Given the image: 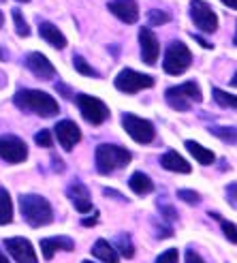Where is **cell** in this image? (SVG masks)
I'll return each instance as SVG.
<instances>
[{
    "instance_id": "cell-13",
    "label": "cell",
    "mask_w": 237,
    "mask_h": 263,
    "mask_svg": "<svg viewBox=\"0 0 237 263\" xmlns=\"http://www.w3.org/2000/svg\"><path fill=\"white\" fill-rule=\"evenodd\" d=\"M26 67H28V71L34 77H38V80H54V75H56L54 64H51L47 60V56H43L41 51H32V54L26 56Z\"/></svg>"
},
{
    "instance_id": "cell-1",
    "label": "cell",
    "mask_w": 237,
    "mask_h": 263,
    "mask_svg": "<svg viewBox=\"0 0 237 263\" xmlns=\"http://www.w3.org/2000/svg\"><path fill=\"white\" fill-rule=\"evenodd\" d=\"M15 107L26 111V114H34V116H43V118H51L60 111L58 101L41 90H32V88H24L19 90L15 97H13Z\"/></svg>"
},
{
    "instance_id": "cell-42",
    "label": "cell",
    "mask_w": 237,
    "mask_h": 263,
    "mask_svg": "<svg viewBox=\"0 0 237 263\" xmlns=\"http://www.w3.org/2000/svg\"><path fill=\"white\" fill-rule=\"evenodd\" d=\"M0 263H11V261L7 259V255H5L3 251H0Z\"/></svg>"
},
{
    "instance_id": "cell-23",
    "label": "cell",
    "mask_w": 237,
    "mask_h": 263,
    "mask_svg": "<svg viewBox=\"0 0 237 263\" xmlns=\"http://www.w3.org/2000/svg\"><path fill=\"white\" fill-rule=\"evenodd\" d=\"M13 220V201L9 197V191L0 186V225H9Z\"/></svg>"
},
{
    "instance_id": "cell-27",
    "label": "cell",
    "mask_w": 237,
    "mask_h": 263,
    "mask_svg": "<svg viewBox=\"0 0 237 263\" xmlns=\"http://www.w3.org/2000/svg\"><path fill=\"white\" fill-rule=\"evenodd\" d=\"M73 64H75L77 73H82V75H86V77H101V73H96L94 69H92L90 64L86 62L84 56H75V58H73Z\"/></svg>"
},
{
    "instance_id": "cell-10",
    "label": "cell",
    "mask_w": 237,
    "mask_h": 263,
    "mask_svg": "<svg viewBox=\"0 0 237 263\" xmlns=\"http://www.w3.org/2000/svg\"><path fill=\"white\" fill-rule=\"evenodd\" d=\"M190 17L194 22V26L203 32H216L218 28V17L216 13L212 11V7H209L205 0H192L190 3Z\"/></svg>"
},
{
    "instance_id": "cell-46",
    "label": "cell",
    "mask_w": 237,
    "mask_h": 263,
    "mask_svg": "<svg viewBox=\"0 0 237 263\" xmlns=\"http://www.w3.org/2000/svg\"><path fill=\"white\" fill-rule=\"evenodd\" d=\"M82 263H92V261H82Z\"/></svg>"
},
{
    "instance_id": "cell-24",
    "label": "cell",
    "mask_w": 237,
    "mask_h": 263,
    "mask_svg": "<svg viewBox=\"0 0 237 263\" xmlns=\"http://www.w3.org/2000/svg\"><path fill=\"white\" fill-rule=\"evenodd\" d=\"M115 251L120 253L122 257H126V259H133L135 257V246H133V240H130V235H126V233H120L115 238Z\"/></svg>"
},
{
    "instance_id": "cell-12",
    "label": "cell",
    "mask_w": 237,
    "mask_h": 263,
    "mask_svg": "<svg viewBox=\"0 0 237 263\" xmlns=\"http://www.w3.org/2000/svg\"><path fill=\"white\" fill-rule=\"evenodd\" d=\"M54 133H56V139H58V143L60 146L67 150V152H71L79 141H82V130H79V126L73 122V120H62V122H58L56 124V128H54Z\"/></svg>"
},
{
    "instance_id": "cell-11",
    "label": "cell",
    "mask_w": 237,
    "mask_h": 263,
    "mask_svg": "<svg viewBox=\"0 0 237 263\" xmlns=\"http://www.w3.org/2000/svg\"><path fill=\"white\" fill-rule=\"evenodd\" d=\"M5 248L17 263H38L34 246L26 238H9V240H5Z\"/></svg>"
},
{
    "instance_id": "cell-32",
    "label": "cell",
    "mask_w": 237,
    "mask_h": 263,
    "mask_svg": "<svg viewBox=\"0 0 237 263\" xmlns=\"http://www.w3.org/2000/svg\"><path fill=\"white\" fill-rule=\"evenodd\" d=\"M34 141H36V146H41V148H51V143H54V139H51V133L49 130H38V133L34 135Z\"/></svg>"
},
{
    "instance_id": "cell-25",
    "label": "cell",
    "mask_w": 237,
    "mask_h": 263,
    "mask_svg": "<svg viewBox=\"0 0 237 263\" xmlns=\"http://www.w3.org/2000/svg\"><path fill=\"white\" fill-rule=\"evenodd\" d=\"M212 95H214V101L220 105V107H227V109H235V107H237V99H235V95H229V92L220 90V88H214V90H212Z\"/></svg>"
},
{
    "instance_id": "cell-19",
    "label": "cell",
    "mask_w": 237,
    "mask_h": 263,
    "mask_svg": "<svg viewBox=\"0 0 237 263\" xmlns=\"http://www.w3.org/2000/svg\"><path fill=\"white\" fill-rule=\"evenodd\" d=\"M38 34H41V39H45L51 47H56V49L67 47V39H64V34L51 22H41L38 24Z\"/></svg>"
},
{
    "instance_id": "cell-26",
    "label": "cell",
    "mask_w": 237,
    "mask_h": 263,
    "mask_svg": "<svg viewBox=\"0 0 237 263\" xmlns=\"http://www.w3.org/2000/svg\"><path fill=\"white\" fill-rule=\"evenodd\" d=\"M11 15H13V24H15V32H17L19 36H28V34H30V26L26 24L22 11H19V9H13Z\"/></svg>"
},
{
    "instance_id": "cell-30",
    "label": "cell",
    "mask_w": 237,
    "mask_h": 263,
    "mask_svg": "<svg viewBox=\"0 0 237 263\" xmlns=\"http://www.w3.org/2000/svg\"><path fill=\"white\" fill-rule=\"evenodd\" d=\"M177 199H182L184 203H188V205H196V203L201 201V197H199V193H194V191L180 189L177 191Z\"/></svg>"
},
{
    "instance_id": "cell-7",
    "label": "cell",
    "mask_w": 237,
    "mask_h": 263,
    "mask_svg": "<svg viewBox=\"0 0 237 263\" xmlns=\"http://www.w3.org/2000/svg\"><path fill=\"white\" fill-rule=\"evenodd\" d=\"M122 126L137 143H152L154 137H156L154 124L150 120H146V118L135 116V114H124L122 116Z\"/></svg>"
},
{
    "instance_id": "cell-35",
    "label": "cell",
    "mask_w": 237,
    "mask_h": 263,
    "mask_svg": "<svg viewBox=\"0 0 237 263\" xmlns=\"http://www.w3.org/2000/svg\"><path fill=\"white\" fill-rule=\"evenodd\" d=\"M184 261H186V263H207L196 251H186V255H184Z\"/></svg>"
},
{
    "instance_id": "cell-38",
    "label": "cell",
    "mask_w": 237,
    "mask_h": 263,
    "mask_svg": "<svg viewBox=\"0 0 237 263\" xmlns=\"http://www.w3.org/2000/svg\"><path fill=\"white\" fill-rule=\"evenodd\" d=\"M235 189H237V186H235V182H231V186L227 189V193H229V201H231V208H235V205H237V203H235Z\"/></svg>"
},
{
    "instance_id": "cell-34",
    "label": "cell",
    "mask_w": 237,
    "mask_h": 263,
    "mask_svg": "<svg viewBox=\"0 0 237 263\" xmlns=\"http://www.w3.org/2000/svg\"><path fill=\"white\" fill-rule=\"evenodd\" d=\"M158 208H161V216H165L169 222H173V220H177V212H175V210L173 208H171V205H165V203H161V201H158Z\"/></svg>"
},
{
    "instance_id": "cell-2",
    "label": "cell",
    "mask_w": 237,
    "mask_h": 263,
    "mask_svg": "<svg viewBox=\"0 0 237 263\" xmlns=\"http://www.w3.org/2000/svg\"><path fill=\"white\" fill-rule=\"evenodd\" d=\"M19 210H22L24 220L34 229L45 227V225H49V222L54 220V210H51V203L41 195H22L19 197Z\"/></svg>"
},
{
    "instance_id": "cell-41",
    "label": "cell",
    "mask_w": 237,
    "mask_h": 263,
    "mask_svg": "<svg viewBox=\"0 0 237 263\" xmlns=\"http://www.w3.org/2000/svg\"><path fill=\"white\" fill-rule=\"evenodd\" d=\"M222 3H225L229 9H233V11L237 9V0H222Z\"/></svg>"
},
{
    "instance_id": "cell-40",
    "label": "cell",
    "mask_w": 237,
    "mask_h": 263,
    "mask_svg": "<svg viewBox=\"0 0 237 263\" xmlns=\"http://www.w3.org/2000/svg\"><path fill=\"white\" fill-rule=\"evenodd\" d=\"M54 169H56V172H64V165H62L60 159H54Z\"/></svg>"
},
{
    "instance_id": "cell-6",
    "label": "cell",
    "mask_w": 237,
    "mask_h": 263,
    "mask_svg": "<svg viewBox=\"0 0 237 263\" xmlns=\"http://www.w3.org/2000/svg\"><path fill=\"white\" fill-rule=\"evenodd\" d=\"M75 103L79 111H82L84 120H88L90 124H103L105 120L109 118V107L105 105L101 99L96 97H90V95H77L75 97Z\"/></svg>"
},
{
    "instance_id": "cell-9",
    "label": "cell",
    "mask_w": 237,
    "mask_h": 263,
    "mask_svg": "<svg viewBox=\"0 0 237 263\" xmlns=\"http://www.w3.org/2000/svg\"><path fill=\"white\" fill-rule=\"evenodd\" d=\"M0 159L17 165L28 159V146L26 141L15 137V135H0Z\"/></svg>"
},
{
    "instance_id": "cell-15",
    "label": "cell",
    "mask_w": 237,
    "mask_h": 263,
    "mask_svg": "<svg viewBox=\"0 0 237 263\" xmlns=\"http://www.w3.org/2000/svg\"><path fill=\"white\" fill-rule=\"evenodd\" d=\"M67 197L71 199V203L75 205L77 212H82V214H88L90 210H92V197H90V191L84 186L82 182H71L69 184V189H67Z\"/></svg>"
},
{
    "instance_id": "cell-5",
    "label": "cell",
    "mask_w": 237,
    "mask_h": 263,
    "mask_svg": "<svg viewBox=\"0 0 237 263\" xmlns=\"http://www.w3.org/2000/svg\"><path fill=\"white\" fill-rule=\"evenodd\" d=\"M190 64H192V54L182 41H173L167 47L163 60V69L167 75H182Z\"/></svg>"
},
{
    "instance_id": "cell-8",
    "label": "cell",
    "mask_w": 237,
    "mask_h": 263,
    "mask_svg": "<svg viewBox=\"0 0 237 263\" xmlns=\"http://www.w3.org/2000/svg\"><path fill=\"white\" fill-rule=\"evenodd\" d=\"M113 84H115V88L120 92H126V95H137L139 90H146V88L154 86V77L137 73L133 69H124V71L117 73Z\"/></svg>"
},
{
    "instance_id": "cell-33",
    "label": "cell",
    "mask_w": 237,
    "mask_h": 263,
    "mask_svg": "<svg viewBox=\"0 0 237 263\" xmlns=\"http://www.w3.org/2000/svg\"><path fill=\"white\" fill-rule=\"evenodd\" d=\"M220 220V227H222V231H225V235H227V240L231 242V244H235L237 242V235H235V225L233 222H229V220H222V218H218Z\"/></svg>"
},
{
    "instance_id": "cell-21",
    "label": "cell",
    "mask_w": 237,
    "mask_h": 263,
    "mask_svg": "<svg viewBox=\"0 0 237 263\" xmlns=\"http://www.w3.org/2000/svg\"><path fill=\"white\" fill-rule=\"evenodd\" d=\"M128 186L130 191H133L135 195H150L154 191V182L148 174H143V172H135L133 176H130L128 180Z\"/></svg>"
},
{
    "instance_id": "cell-36",
    "label": "cell",
    "mask_w": 237,
    "mask_h": 263,
    "mask_svg": "<svg viewBox=\"0 0 237 263\" xmlns=\"http://www.w3.org/2000/svg\"><path fill=\"white\" fill-rule=\"evenodd\" d=\"M173 229L171 227H156V238H171Z\"/></svg>"
},
{
    "instance_id": "cell-31",
    "label": "cell",
    "mask_w": 237,
    "mask_h": 263,
    "mask_svg": "<svg viewBox=\"0 0 237 263\" xmlns=\"http://www.w3.org/2000/svg\"><path fill=\"white\" fill-rule=\"evenodd\" d=\"M180 261V253L177 248H169V251L161 253V257H158L154 263H177Z\"/></svg>"
},
{
    "instance_id": "cell-16",
    "label": "cell",
    "mask_w": 237,
    "mask_h": 263,
    "mask_svg": "<svg viewBox=\"0 0 237 263\" xmlns=\"http://www.w3.org/2000/svg\"><path fill=\"white\" fill-rule=\"evenodd\" d=\"M109 11L120 22H124V24H135L139 20L137 0H111V3H109Z\"/></svg>"
},
{
    "instance_id": "cell-3",
    "label": "cell",
    "mask_w": 237,
    "mask_h": 263,
    "mask_svg": "<svg viewBox=\"0 0 237 263\" xmlns=\"http://www.w3.org/2000/svg\"><path fill=\"white\" fill-rule=\"evenodd\" d=\"M130 159H133V154L122 146H115V143H101L94 152L96 172L103 176H109L115 172V169L126 167L130 163Z\"/></svg>"
},
{
    "instance_id": "cell-18",
    "label": "cell",
    "mask_w": 237,
    "mask_h": 263,
    "mask_svg": "<svg viewBox=\"0 0 237 263\" xmlns=\"http://www.w3.org/2000/svg\"><path fill=\"white\" fill-rule=\"evenodd\" d=\"M161 165L167 169V172H175V174H190L192 167L190 163L184 159V156H180L175 150H169L161 156Z\"/></svg>"
},
{
    "instance_id": "cell-29",
    "label": "cell",
    "mask_w": 237,
    "mask_h": 263,
    "mask_svg": "<svg viewBox=\"0 0 237 263\" xmlns=\"http://www.w3.org/2000/svg\"><path fill=\"white\" fill-rule=\"evenodd\" d=\"M167 22H171V15H169L167 11L152 9V11L148 13V24H150V26H163V24H167Z\"/></svg>"
},
{
    "instance_id": "cell-39",
    "label": "cell",
    "mask_w": 237,
    "mask_h": 263,
    "mask_svg": "<svg viewBox=\"0 0 237 263\" xmlns=\"http://www.w3.org/2000/svg\"><path fill=\"white\" fill-rule=\"evenodd\" d=\"M96 216H98V212H94V216H92V218H84V220H82V225H84V227H92V225H96V220H98Z\"/></svg>"
},
{
    "instance_id": "cell-37",
    "label": "cell",
    "mask_w": 237,
    "mask_h": 263,
    "mask_svg": "<svg viewBox=\"0 0 237 263\" xmlns=\"http://www.w3.org/2000/svg\"><path fill=\"white\" fill-rule=\"evenodd\" d=\"M103 193L107 195V197H115L117 201H126V199H124V195H120V193H117V191H113V189H105Z\"/></svg>"
},
{
    "instance_id": "cell-4",
    "label": "cell",
    "mask_w": 237,
    "mask_h": 263,
    "mask_svg": "<svg viewBox=\"0 0 237 263\" xmlns=\"http://www.w3.org/2000/svg\"><path fill=\"white\" fill-rule=\"evenodd\" d=\"M165 99L173 109L177 111H188L192 103H201L203 95L196 82H184L182 86H173L165 92Z\"/></svg>"
},
{
    "instance_id": "cell-22",
    "label": "cell",
    "mask_w": 237,
    "mask_h": 263,
    "mask_svg": "<svg viewBox=\"0 0 237 263\" xmlns=\"http://www.w3.org/2000/svg\"><path fill=\"white\" fill-rule=\"evenodd\" d=\"M186 148H188V152L194 156V161L199 163V165H212V163L216 161V156H214L212 150L203 148L201 143H196V141H192V139L186 141Z\"/></svg>"
},
{
    "instance_id": "cell-45",
    "label": "cell",
    "mask_w": 237,
    "mask_h": 263,
    "mask_svg": "<svg viewBox=\"0 0 237 263\" xmlns=\"http://www.w3.org/2000/svg\"><path fill=\"white\" fill-rule=\"evenodd\" d=\"M17 3H30V0H17Z\"/></svg>"
},
{
    "instance_id": "cell-44",
    "label": "cell",
    "mask_w": 237,
    "mask_h": 263,
    "mask_svg": "<svg viewBox=\"0 0 237 263\" xmlns=\"http://www.w3.org/2000/svg\"><path fill=\"white\" fill-rule=\"evenodd\" d=\"M3 22H5V15H3V13H0V26H3Z\"/></svg>"
},
{
    "instance_id": "cell-14",
    "label": "cell",
    "mask_w": 237,
    "mask_h": 263,
    "mask_svg": "<svg viewBox=\"0 0 237 263\" xmlns=\"http://www.w3.org/2000/svg\"><path fill=\"white\" fill-rule=\"evenodd\" d=\"M139 45H141V60L146 64H156L158 54H161V45H158V39L150 28L139 30Z\"/></svg>"
},
{
    "instance_id": "cell-20",
    "label": "cell",
    "mask_w": 237,
    "mask_h": 263,
    "mask_svg": "<svg viewBox=\"0 0 237 263\" xmlns=\"http://www.w3.org/2000/svg\"><path fill=\"white\" fill-rule=\"evenodd\" d=\"M92 255L96 259H101L103 263H117L120 261V255H117L113 244H109L107 240H96L94 246H92Z\"/></svg>"
},
{
    "instance_id": "cell-17",
    "label": "cell",
    "mask_w": 237,
    "mask_h": 263,
    "mask_svg": "<svg viewBox=\"0 0 237 263\" xmlns=\"http://www.w3.org/2000/svg\"><path fill=\"white\" fill-rule=\"evenodd\" d=\"M75 248V242L71 238H67V235H58V238H43L41 240V253L43 257L49 261V259H54V255L58 251H67L71 253Z\"/></svg>"
},
{
    "instance_id": "cell-28",
    "label": "cell",
    "mask_w": 237,
    "mask_h": 263,
    "mask_svg": "<svg viewBox=\"0 0 237 263\" xmlns=\"http://www.w3.org/2000/svg\"><path fill=\"white\" fill-rule=\"evenodd\" d=\"M212 135L220 137L222 141L227 143H235V126H212Z\"/></svg>"
},
{
    "instance_id": "cell-43",
    "label": "cell",
    "mask_w": 237,
    "mask_h": 263,
    "mask_svg": "<svg viewBox=\"0 0 237 263\" xmlns=\"http://www.w3.org/2000/svg\"><path fill=\"white\" fill-rule=\"evenodd\" d=\"M9 58V54H7V51L3 49V47H0V60H7Z\"/></svg>"
}]
</instances>
